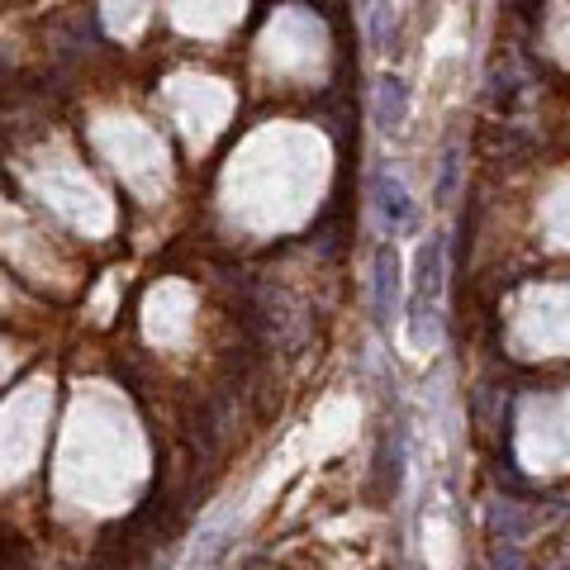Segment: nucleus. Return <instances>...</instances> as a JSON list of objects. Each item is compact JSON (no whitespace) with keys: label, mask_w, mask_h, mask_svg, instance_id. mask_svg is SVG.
<instances>
[{"label":"nucleus","mask_w":570,"mask_h":570,"mask_svg":"<svg viewBox=\"0 0 570 570\" xmlns=\"http://www.w3.org/2000/svg\"><path fill=\"white\" fill-rule=\"evenodd\" d=\"M367 196L375 205V219H381L385 233H413L419 228V210H413V196L405 190V181H399L395 166H371L367 176Z\"/></svg>","instance_id":"nucleus-2"},{"label":"nucleus","mask_w":570,"mask_h":570,"mask_svg":"<svg viewBox=\"0 0 570 570\" xmlns=\"http://www.w3.org/2000/svg\"><path fill=\"white\" fill-rule=\"evenodd\" d=\"M443 276H447V238L428 233L419 257H413V285H409V343L433 347L437 343V300H443Z\"/></svg>","instance_id":"nucleus-1"},{"label":"nucleus","mask_w":570,"mask_h":570,"mask_svg":"<svg viewBox=\"0 0 570 570\" xmlns=\"http://www.w3.org/2000/svg\"><path fill=\"white\" fill-rule=\"evenodd\" d=\"M485 533H490V542H523L528 509L523 504H513V499H495L490 504V513H485Z\"/></svg>","instance_id":"nucleus-5"},{"label":"nucleus","mask_w":570,"mask_h":570,"mask_svg":"<svg viewBox=\"0 0 570 570\" xmlns=\"http://www.w3.org/2000/svg\"><path fill=\"white\" fill-rule=\"evenodd\" d=\"M399 471H405V461H395V443L391 437H381V451H375V481H381V490L375 495H395V485H399Z\"/></svg>","instance_id":"nucleus-8"},{"label":"nucleus","mask_w":570,"mask_h":570,"mask_svg":"<svg viewBox=\"0 0 570 570\" xmlns=\"http://www.w3.org/2000/svg\"><path fill=\"white\" fill-rule=\"evenodd\" d=\"M371 48H375V53H391V48H395V10H391V0H371Z\"/></svg>","instance_id":"nucleus-7"},{"label":"nucleus","mask_w":570,"mask_h":570,"mask_svg":"<svg viewBox=\"0 0 570 570\" xmlns=\"http://www.w3.org/2000/svg\"><path fill=\"white\" fill-rule=\"evenodd\" d=\"M523 542H490V570H523Z\"/></svg>","instance_id":"nucleus-9"},{"label":"nucleus","mask_w":570,"mask_h":570,"mask_svg":"<svg viewBox=\"0 0 570 570\" xmlns=\"http://www.w3.org/2000/svg\"><path fill=\"white\" fill-rule=\"evenodd\" d=\"M399 285H405V276H399V248L381 243V248H375V262H371V319L381 323V329H391V319L399 309Z\"/></svg>","instance_id":"nucleus-3"},{"label":"nucleus","mask_w":570,"mask_h":570,"mask_svg":"<svg viewBox=\"0 0 570 570\" xmlns=\"http://www.w3.org/2000/svg\"><path fill=\"white\" fill-rule=\"evenodd\" d=\"M457 186H461V138L451 134L443 142V158H437V176H433V196H437L443 210L457 200Z\"/></svg>","instance_id":"nucleus-6"},{"label":"nucleus","mask_w":570,"mask_h":570,"mask_svg":"<svg viewBox=\"0 0 570 570\" xmlns=\"http://www.w3.org/2000/svg\"><path fill=\"white\" fill-rule=\"evenodd\" d=\"M371 120H375L381 134H399V124L409 120V86H405V76L385 72L381 82H375V110H371Z\"/></svg>","instance_id":"nucleus-4"}]
</instances>
